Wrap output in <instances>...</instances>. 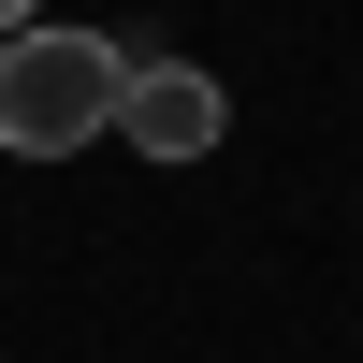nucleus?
Returning <instances> with one entry per match:
<instances>
[{
	"label": "nucleus",
	"instance_id": "nucleus-1",
	"mask_svg": "<svg viewBox=\"0 0 363 363\" xmlns=\"http://www.w3.org/2000/svg\"><path fill=\"white\" fill-rule=\"evenodd\" d=\"M116 102H131V58L102 29H15L0 44V160H73L116 131Z\"/></svg>",
	"mask_w": 363,
	"mask_h": 363
},
{
	"label": "nucleus",
	"instance_id": "nucleus-2",
	"mask_svg": "<svg viewBox=\"0 0 363 363\" xmlns=\"http://www.w3.org/2000/svg\"><path fill=\"white\" fill-rule=\"evenodd\" d=\"M218 131H233L218 73H189V58H131V102H116V145H145V160H203Z\"/></svg>",
	"mask_w": 363,
	"mask_h": 363
},
{
	"label": "nucleus",
	"instance_id": "nucleus-3",
	"mask_svg": "<svg viewBox=\"0 0 363 363\" xmlns=\"http://www.w3.org/2000/svg\"><path fill=\"white\" fill-rule=\"evenodd\" d=\"M15 29H44V0H0V44H15Z\"/></svg>",
	"mask_w": 363,
	"mask_h": 363
}]
</instances>
